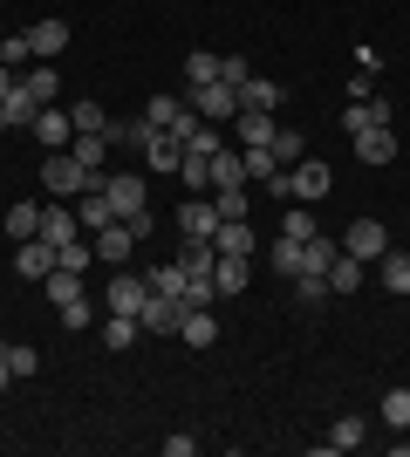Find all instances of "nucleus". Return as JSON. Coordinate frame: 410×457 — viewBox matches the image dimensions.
<instances>
[{
  "label": "nucleus",
  "mask_w": 410,
  "mask_h": 457,
  "mask_svg": "<svg viewBox=\"0 0 410 457\" xmlns=\"http://www.w3.org/2000/svg\"><path fill=\"white\" fill-rule=\"evenodd\" d=\"M185 110H198L205 123H233L239 116V89L233 82H192V89H185Z\"/></svg>",
  "instance_id": "1"
},
{
  "label": "nucleus",
  "mask_w": 410,
  "mask_h": 457,
  "mask_svg": "<svg viewBox=\"0 0 410 457\" xmlns=\"http://www.w3.org/2000/svg\"><path fill=\"white\" fill-rule=\"evenodd\" d=\"M103 198H110V212H117L123 226L151 212V185H144V178H137V171H117V178H103Z\"/></svg>",
  "instance_id": "2"
},
{
  "label": "nucleus",
  "mask_w": 410,
  "mask_h": 457,
  "mask_svg": "<svg viewBox=\"0 0 410 457\" xmlns=\"http://www.w3.org/2000/svg\"><path fill=\"white\" fill-rule=\"evenodd\" d=\"M41 185L55 191V198H76V191L89 185V171H82L69 151H41Z\"/></svg>",
  "instance_id": "3"
},
{
  "label": "nucleus",
  "mask_w": 410,
  "mask_h": 457,
  "mask_svg": "<svg viewBox=\"0 0 410 457\" xmlns=\"http://www.w3.org/2000/svg\"><path fill=\"white\" fill-rule=\"evenodd\" d=\"M55 267H62V246H48L41 232H35V239H21V246H14V273H21V280H48V273H55Z\"/></svg>",
  "instance_id": "4"
},
{
  "label": "nucleus",
  "mask_w": 410,
  "mask_h": 457,
  "mask_svg": "<svg viewBox=\"0 0 410 457\" xmlns=\"http://www.w3.org/2000/svg\"><path fill=\"white\" fill-rule=\"evenodd\" d=\"M342 253H356V260H363V267H376V260H383V253H390V232L376 226V219H356V226L342 232Z\"/></svg>",
  "instance_id": "5"
},
{
  "label": "nucleus",
  "mask_w": 410,
  "mask_h": 457,
  "mask_svg": "<svg viewBox=\"0 0 410 457\" xmlns=\"http://www.w3.org/2000/svg\"><path fill=\"white\" fill-rule=\"evenodd\" d=\"M273 110H239L233 116V137H239V151H273Z\"/></svg>",
  "instance_id": "6"
},
{
  "label": "nucleus",
  "mask_w": 410,
  "mask_h": 457,
  "mask_svg": "<svg viewBox=\"0 0 410 457\" xmlns=\"http://www.w3.org/2000/svg\"><path fill=\"white\" fill-rule=\"evenodd\" d=\"M28 130H35L41 151H69V144H76V116H69V110H41Z\"/></svg>",
  "instance_id": "7"
},
{
  "label": "nucleus",
  "mask_w": 410,
  "mask_h": 457,
  "mask_svg": "<svg viewBox=\"0 0 410 457\" xmlns=\"http://www.w3.org/2000/svg\"><path fill=\"white\" fill-rule=\"evenodd\" d=\"M329 191H335V171L322 164V157H301V164H294V198H301V205L329 198Z\"/></svg>",
  "instance_id": "8"
},
{
  "label": "nucleus",
  "mask_w": 410,
  "mask_h": 457,
  "mask_svg": "<svg viewBox=\"0 0 410 457\" xmlns=\"http://www.w3.org/2000/svg\"><path fill=\"white\" fill-rule=\"evenodd\" d=\"M356 164H397V130L390 123H376V130H356Z\"/></svg>",
  "instance_id": "9"
},
{
  "label": "nucleus",
  "mask_w": 410,
  "mask_h": 457,
  "mask_svg": "<svg viewBox=\"0 0 410 457\" xmlns=\"http://www.w3.org/2000/svg\"><path fill=\"white\" fill-rule=\"evenodd\" d=\"M178 232H185V239H213V232H219V205L192 191V198L178 205Z\"/></svg>",
  "instance_id": "10"
},
{
  "label": "nucleus",
  "mask_w": 410,
  "mask_h": 457,
  "mask_svg": "<svg viewBox=\"0 0 410 457\" xmlns=\"http://www.w3.org/2000/svg\"><path fill=\"white\" fill-rule=\"evenodd\" d=\"M144 164H151V178L178 171V164H185V144H178L172 130H144Z\"/></svg>",
  "instance_id": "11"
},
{
  "label": "nucleus",
  "mask_w": 410,
  "mask_h": 457,
  "mask_svg": "<svg viewBox=\"0 0 410 457\" xmlns=\"http://www.w3.org/2000/svg\"><path fill=\"white\" fill-rule=\"evenodd\" d=\"M76 226H82V232H103V226H117V212H110L103 185H82V191H76Z\"/></svg>",
  "instance_id": "12"
},
{
  "label": "nucleus",
  "mask_w": 410,
  "mask_h": 457,
  "mask_svg": "<svg viewBox=\"0 0 410 457\" xmlns=\"http://www.w3.org/2000/svg\"><path fill=\"white\" fill-rule=\"evenodd\" d=\"M144 301H151V280H144V273H117V280H110V314H144Z\"/></svg>",
  "instance_id": "13"
},
{
  "label": "nucleus",
  "mask_w": 410,
  "mask_h": 457,
  "mask_svg": "<svg viewBox=\"0 0 410 457\" xmlns=\"http://www.w3.org/2000/svg\"><path fill=\"white\" fill-rule=\"evenodd\" d=\"M137 328H151V335H178V328H185V301L151 294V301H144V314H137Z\"/></svg>",
  "instance_id": "14"
},
{
  "label": "nucleus",
  "mask_w": 410,
  "mask_h": 457,
  "mask_svg": "<svg viewBox=\"0 0 410 457\" xmlns=\"http://www.w3.org/2000/svg\"><path fill=\"white\" fill-rule=\"evenodd\" d=\"M69 157H76L82 171H89V185H103V157H110V144H103V130H76V144H69Z\"/></svg>",
  "instance_id": "15"
},
{
  "label": "nucleus",
  "mask_w": 410,
  "mask_h": 457,
  "mask_svg": "<svg viewBox=\"0 0 410 457\" xmlns=\"http://www.w3.org/2000/svg\"><path fill=\"white\" fill-rule=\"evenodd\" d=\"M89 239H96V260H103V267H123V260L137 253V239H130L123 219H117V226H103V232H89Z\"/></svg>",
  "instance_id": "16"
},
{
  "label": "nucleus",
  "mask_w": 410,
  "mask_h": 457,
  "mask_svg": "<svg viewBox=\"0 0 410 457\" xmlns=\"http://www.w3.org/2000/svg\"><path fill=\"white\" fill-rule=\"evenodd\" d=\"M41 239H48V246H76V239H82L76 212H69V205H41Z\"/></svg>",
  "instance_id": "17"
},
{
  "label": "nucleus",
  "mask_w": 410,
  "mask_h": 457,
  "mask_svg": "<svg viewBox=\"0 0 410 457\" xmlns=\"http://www.w3.org/2000/svg\"><path fill=\"white\" fill-rule=\"evenodd\" d=\"M280 103H288L280 82H267V76H247V82H239V110H280Z\"/></svg>",
  "instance_id": "18"
},
{
  "label": "nucleus",
  "mask_w": 410,
  "mask_h": 457,
  "mask_svg": "<svg viewBox=\"0 0 410 457\" xmlns=\"http://www.w3.org/2000/svg\"><path fill=\"white\" fill-rule=\"evenodd\" d=\"M390 116H397L390 103H376V96H363V103H349V110H342V130L356 137V130H376V123H390Z\"/></svg>",
  "instance_id": "19"
},
{
  "label": "nucleus",
  "mask_w": 410,
  "mask_h": 457,
  "mask_svg": "<svg viewBox=\"0 0 410 457\" xmlns=\"http://www.w3.org/2000/svg\"><path fill=\"white\" fill-rule=\"evenodd\" d=\"M363 280H370V267H363L356 253H335V260H329V294H356Z\"/></svg>",
  "instance_id": "20"
},
{
  "label": "nucleus",
  "mask_w": 410,
  "mask_h": 457,
  "mask_svg": "<svg viewBox=\"0 0 410 457\" xmlns=\"http://www.w3.org/2000/svg\"><path fill=\"white\" fill-rule=\"evenodd\" d=\"M226 185H254V178H247V151H226V144H219L213 151V191H226Z\"/></svg>",
  "instance_id": "21"
},
{
  "label": "nucleus",
  "mask_w": 410,
  "mask_h": 457,
  "mask_svg": "<svg viewBox=\"0 0 410 457\" xmlns=\"http://www.w3.org/2000/svg\"><path fill=\"white\" fill-rule=\"evenodd\" d=\"M213 246L219 253H247V260H254V219H219Z\"/></svg>",
  "instance_id": "22"
},
{
  "label": "nucleus",
  "mask_w": 410,
  "mask_h": 457,
  "mask_svg": "<svg viewBox=\"0 0 410 457\" xmlns=\"http://www.w3.org/2000/svg\"><path fill=\"white\" fill-rule=\"evenodd\" d=\"M0 110H7V123H14V130H21V123H35V116L48 110V103H41V96L28 89V82H14V89H7V103H0Z\"/></svg>",
  "instance_id": "23"
},
{
  "label": "nucleus",
  "mask_w": 410,
  "mask_h": 457,
  "mask_svg": "<svg viewBox=\"0 0 410 457\" xmlns=\"http://www.w3.org/2000/svg\"><path fill=\"white\" fill-rule=\"evenodd\" d=\"M28 48H35V62L62 55V48H69V21H41V28H28Z\"/></svg>",
  "instance_id": "24"
},
{
  "label": "nucleus",
  "mask_w": 410,
  "mask_h": 457,
  "mask_svg": "<svg viewBox=\"0 0 410 457\" xmlns=\"http://www.w3.org/2000/svg\"><path fill=\"white\" fill-rule=\"evenodd\" d=\"M192 348H213L219 342V321H213V307H185V328H178Z\"/></svg>",
  "instance_id": "25"
},
{
  "label": "nucleus",
  "mask_w": 410,
  "mask_h": 457,
  "mask_svg": "<svg viewBox=\"0 0 410 457\" xmlns=\"http://www.w3.org/2000/svg\"><path fill=\"white\" fill-rule=\"evenodd\" d=\"M363 444H370V423L363 417H335L329 423V451H363Z\"/></svg>",
  "instance_id": "26"
},
{
  "label": "nucleus",
  "mask_w": 410,
  "mask_h": 457,
  "mask_svg": "<svg viewBox=\"0 0 410 457\" xmlns=\"http://www.w3.org/2000/svg\"><path fill=\"white\" fill-rule=\"evenodd\" d=\"M35 232H41V205H35V198L7 205V239H14V246H21V239H35Z\"/></svg>",
  "instance_id": "27"
},
{
  "label": "nucleus",
  "mask_w": 410,
  "mask_h": 457,
  "mask_svg": "<svg viewBox=\"0 0 410 457\" xmlns=\"http://www.w3.org/2000/svg\"><path fill=\"white\" fill-rule=\"evenodd\" d=\"M376 280L390 287V294H410V253H383V260H376Z\"/></svg>",
  "instance_id": "28"
},
{
  "label": "nucleus",
  "mask_w": 410,
  "mask_h": 457,
  "mask_svg": "<svg viewBox=\"0 0 410 457\" xmlns=\"http://www.w3.org/2000/svg\"><path fill=\"white\" fill-rule=\"evenodd\" d=\"M280 239H294V246H308V239H314V212L301 205V198L280 212Z\"/></svg>",
  "instance_id": "29"
},
{
  "label": "nucleus",
  "mask_w": 410,
  "mask_h": 457,
  "mask_svg": "<svg viewBox=\"0 0 410 457\" xmlns=\"http://www.w3.org/2000/svg\"><path fill=\"white\" fill-rule=\"evenodd\" d=\"M137 342V314H103V348H130Z\"/></svg>",
  "instance_id": "30"
},
{
  "label": "nucleus",
  "mask_w": 410,
  "mask_h": 457,
  "mask_svg": "<svg viewBox=\"0 0 410 457\" xmlns=\"http://www.w3.org/2000/svg\"><path fill=\"white\" fill-rule=\"evenodd\" d=\"M144 280H151V294H164V301H185V273H178V260H172V267H151Z\"/></svg>",
  "instance_id": "31"
},
{
  "label": "nucleus",
  "mask_w": 410,
  "mask_h": 457,
  "mask_svg": "<svg viewBox=\"0 0 410 457\" xmlns=\"http://www.w3.org/2000/svg\"><path fill=\"white\" fill-rule=\"evenodd\" d=\"M41 287H48V301H76V294H82V273L76 267H55V273H48V280H41Z\"/></svg>",
  "instance_id": "32"
},
{
  "label": "nucleus",
  "mask_w": 410,
  "mask_h": 457,
  "mask_svg": "<svg viewBox=\"0 0 410 457\" xmlns=\"http://www.w3.org/2000/svg\"><path fill=\"white\" fill-rule=\"evenodd\" d=\"M294 294H301V301H308V307H322V301H329V273L301 267V273H294Z\"/></svg>",
  "instance_id": "33"
},
{
  "label": "nucleus",
  "mask_w": 410,
  "mask_h": 457,
  "mask_svg": "<svg viewBox=\"0 0 410 457\" xmlns=\"http://www.w3.org/2000/svg\"><path fill=\"white\" fill-rule=\"evenodd\" d=\"M21 82H28V89H35L41 103H55V96H62V76H55V69H48V62H35V69H28V76H21Z\"/></svg>",
  "instance_id": "34"
},
{
  "label": "nucleus",
  "mask_w": 410,
  "mask_h": 457,
  "mask_svg": "<svg viewBox=\"0 0 410 457\" xmlns=\"http://www.w3.org/2000/svg\"><path fill=\"white\" fill-rule=\"evenodd\" d=\"M103 144H144V116H110V123H103Z\"/></svg>",
  "instance_id": "35"
},
{
  "label": "nucleus",
  "mask_w": 410,
  "mask_h": 457,
  "mask_svg": "<svg viewBox=\"0 0 410 457\" xmlns=\"http://www.w3.org/2000/svg\"><path fill=\"white\" fill-rule=\"evenodd\" d=\"M273 157H280V164H301V157H308L301 130H288V123H280V130H273Z\"/></svg>",
  "instance_id": "36"
},
{
  "label": "nucleus",
  "mask_w": 410,
  "mask_h": 457,
  "mask_svg": "<svg viewBox=\"0 0 410 457\" xmlns=\"http://www.w3.org/2000/svg\"><path fill=\"white\" fill-rule=\"evenodd\" d=\"M213 205H219V219H247V185H226V191H213Z\"/></svg>",
  "instance_id": "37"
},
{
  "label": "nucleus",
  "mask_w": 410,
  "mask_h": 457,
  "mask_svg": "<svg viewBox=\"0 0 410 457\" xmlns=\"http://www.w3.org/2000/svg\"><path fill=\"white\" fill-rule=\"evenodd\" d=\"M335 253H342V246H335V239H322V232H314L308 246H301V267H314V273H329V260H335Z\"/></svg>",
  "instance_id": "38"
},
{
  "label": "nucleus",
  "mask_w": 410,
  "mask_h": 457,
  "mask_svg": "<svg viewBox=\"0 0 410 457\" xmlns=\"http://www.w3.org/2000/svg\"><path fill=\"white\" fill-rule=\"evenodd\" d=\"M267 267L273 273H301V246H294V239H273V246H267Z\"/></svg>",
  "instance_id": "39"
},
{
  "label": "nucleus",
  "mask_w": 410,
  "mask_h": 457,
  "mask_svg": "<svg viewBox=\"0 0 410 457\" xmlns=\"http://www.w3.org/2000/svg\"><path fill=\"white\" fill-rule=\"evenodd\" d=\"M7 362H14V382H35L41 376V355H35V348H21V342H7Z\"/></svg>",
  "instance_id": "40"
},
{
  "label": "nucleus",
  "mask_w": 410,
  "mask_h": 457,
  "mask_svg": "<svg viewBox=\"0 0 410 457\" xmlns=\"http://www.w3.org/2000/svg\"><path fill=\"white\" fill-rule=\"evenodd\" d=\"M383 423H390V430H410V389H390V396H383Z\"/></svg>",
  "instance_id": "41"
},
{
  "label": "nucleus",
  "mask_w": 410,
  "mask_h": 457,
  "mask_svg": "<svg viewBox=\"0 0 410 457\" xmlns=\"http://www.w3.org/2000/svg\"><path fill=\"white\" fill-rule=\"evenodd\" d=\"M178 103H185V96H151V110H144V130H164V123L178 116Z\"/></svg>",
  "instance_id": "42"
},
{
  "label": "nucleus",
  "mask_w": 410,
  "mask_h": 457,
  "mask_svg": "<svg viewBox=\"0 0 410 457\" xmlns=\"http://www.w3.org/2000/svg\"><path fill=\"white\" fill-rule=\"evenodd\" d=\"M62 328H96V307H89V294L62 301Z\"/></svg>",
  "instance_id": "43"
},
{
  "label": "nucleus",
  "mask_w": 410,
  "mask_h": 457,
  "mask_svg": "<svg viewBox=\"0 0 410 457\" xmlns=\"http://www.w3.org/2000/svg\"><path fill=\"white\" fill-rule=\"evenodd\" d=\"M185 82H219V55H205V48L185 55Z\"/></svg>",
  "instance_id": "44"
},
{
  "label": "nucleus",
  "mask_w": 410,
  "mask_h": 457,
  "mask_svg": "<svg viewBox=\"0 0 410 457\" xmlns=\"http://www.w3.org/2000/svg\"><path fill=\"white\" fill-rule=\"evenodd\" d=\"M0 62H7V69H28V62H35L28 35H7V41H0Z\"/></svg>",
  "instance_id": "45"
},
{
  "label": "nucleus",
  "mask_w": 410,
  "mask_h": 457,
  "mask_svg": "<svg viewBox=\"0 0 410 457\" xmlns=\"http://www.w3.org/2000/svg\"><path fill=\"white\" fill-rule=\"evenodd\" d=\"M247 76H254V69H247V55H219V82H233V89H239Z\"/></svg>",
  "instance_id": "46"
},
{
  "label": "nucleus",
  "mask_w": 410,
  "mask_h": 457,
  "mask_svg": "<svg viewBox=\"0 0 410 457\" xmlns=\"http://www.w3.org/2000/svg\"><path fill=\"white\" fill-rule=\"evenodd\" d=\"M69 116H76V130H103V123H110V110H96V103H76Z\"/></svg>",
  "instance_id": "47"
},
{
  "label": "nucleus",
  "mask_w": 410,
  "mask_h": 457,
  "mask_svg": "<svg viewBox=\"0 0 410 457\" xmlns=\"http://www.w3.org/2000/svg\"><path fill=\"white\" fill-rule=\"evenodd\" d=\"M267 191L280 198V205H294V171H267Z\"/></svg>",
  "instance_id": "48"
},
{
  "label": "nucleus",
  "mask_w": 410,
  "mask_h": 457,
  "mask_svg": "<svg viewBox=\"0 0 410 457\" xmlns=\"http://www.w3.org/2000/svg\"><path fill=\"white\" fill-rule=\"evenodd\" d=\"M198 451V437H185V430H178V437H164V457H192Z\"/></svg>",
  "instance_id": "49"
},
{
  "label": "nucleus",
  "mask_w": 410,
  "mask_h": 457,
  "mask_svg": "<svg viewBox=\"0 0 410 457\" xmlns=\"http://www.w3.org/2000/svg\"><path fill=\"white\" fill-rule=\"evenodd\" d=\"M0 389H14V362H7V342H0Z\"/></svg>",
  "instance_id": "50"
},
{
  "label": "nucleus",
  "mask_w": 410,
  "mask_h": 457,
  "mask_svg": "<svg viewBox=\"0 0 410 457\" xmlns=\"http://www.w3.org/2000/svg\"><path fill=\"white\" fill-rule=\"evenodd\" d=\"M14 82H21V76L7 69V62H0V103H7V89H14Z\"/></svg>",
  "instance_id": "51"
},
{
  "label": "nucleus",
  "mask_w": 410,
  "mask_h": 457,
  "mask_svg": "<svg viewBox=\"0 0 410 457\" xmlns=\"http://www.w3.org/2000/svg\"><path fill=\"white\" fill-rule=\"evenodd\" d=\"M0 130H14V123H7V110H0Z\"/></svg>",
  "instance_id": "52"
}]
</instances>
